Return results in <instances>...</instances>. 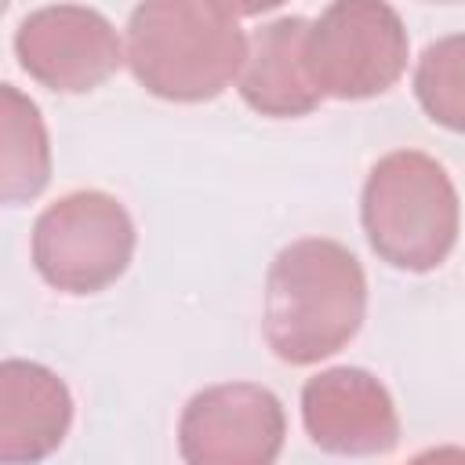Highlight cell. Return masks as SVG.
I'll return each mask as SVG.
<instances>
[{
    "mask_svg": "<svg viewBox=\"0 0 465 465\" xmlns=\"http://www.w3.org/2000/svg\"><path fill=\"white\" fill-rule=\"evenodd\" d=\"M15 58L40 87L84 94L120 69L124 44L102 11L84 4H51L18 22Z\"/></svg>",
    "mask_w": 465,
    "mask_h": 465,
    "instance_id": "cell-7",
    "label": "cell"
},
{
    "mask_svg": "<svg viewBox=\"0 0 465 465\" xmlns=\"http://www.w3.org/2000/svg\"><path fill=\"white\" fill-rule=\"evenodd\" d=\"M214 7H222L229 18H254V15H265L272 7H280L283 0H211Z\"/></svg>",
    "mask_w": 465,
    "mask_h": 465,
    "instance_id": "cell-13",
    "label": "cell"
},
{
    "mask_svg": "<svg viewBox=\"0 0 465 465\" xmlns=\"http://www.w3.org/2000/svg\"><path fill=\"white\" fill-rule=\"evenodd\" d=\"M51 182V134L40 105L0 84V207L36 200Z\"/></svg>",
    "mask_w": 465,
    "mask_h": 465,
    "instance_id": "cell-11",
    "label": "cell"
},
{
    "mask_svg": "<svg viewBox=\"0 0 465 465\" xmlns=\"http://www.w3.org/2000/svg\"><path fill=\"white\" fill-rule=\"evenodd\" d=\"M134 222L102 189H76L47 203L33 225V265L62 294H98L134 258Z\"/></svg>",
    "mask_w": 465,
    "mask_h": 465,
    "instance_id": "cell-5",
    "label": "cell"
},
{
    "mask_svg": "<svg viewBox=\"0 0 465 465\" xmlns=\"http://www.w3.org/2000/svg\"><path fill=\"white\" fill-rule=\"evenodd\" d=\"M4 11H7V0H0V15H4Z\"/></svg>",
    "mask_w": 465,
    "mask_h": 465,
    "instance_id": "cell-15",
    "label": "cell"
},
{
    "mask_svg": "<svg viewBox=\"0 0 465 465\" xmlns=\"http://www.w3.org/2000/svg\"><path fill=\"white\" fill-rule=\"evenodd\" d=\"M414 94L425 116L447 131L465 127V40L450 33L425 47L414 69Z\"/></svg>",
    "mask_w": 465,
    "mask_h": 465,
    "instance_id": "cell-12",
    "label": "cell"
},
{
    "mask_svg": "<svg viewBox=\"0 0 465 465\" xmlns=\"http://www.w3.org/2000/svg\"><path fill=\"white\" fill-rule=\"evenodd\" d=\"M302 425L327 454L371 458L400 443V414L389 389L363 367H331L302 385Z\"/></svg>",
    "mask_w": 465,
    "mask_h": 465,
    "instance_id": "cell-8",
    "label": "cell"
},
{
    "mask_svg": "<svg viewBox=\"0 0 465 465\" xmlns=\"http://www.w3.org/2000/svg\"><path fill=\"white\" fill-rule=\"evenodd\" d=\"M247 36L211 0H138L127 18L124 62L163 102H211L240 73Z\"/></svg>",
    "mask_w": 465,
    "mask_h": 465,
    "instance_id": "cell-2",
    "label": "cell"
},
{
    "mask_svg": "<svg viewBox=\"0 0 465 465\" xmlns=\"http://www.w3.org/2000/svg\"><path fill=\"white\" fill-rule=\"evenodd\" d=\"M283 436L280 396L254 381L207 385L178 418V454L189 465H272Z\"/></svg>",
    "mask_w": 465,
    "mask_h": 465,
    "instance_id": "cell-6",
    "label": "cell"
},
{
    "mask_svg": "<svg viewBox=\"0 0 465 465\" xmlns=\"http://www.w3.org/2000/svg\"><path fill=\"white\" fill-rule=\"evenodd\" d=\"M360 222L381 262L403 272H432L458 243V189L436 156L396 149L371 167Z\"/></svg>",
    "mask_w": 465,
    "mask_h": 465,
    "instance_id": "cell-3",
    "label": "cell"
},
{
    "mask_svg": "<svg viewBox=\"0 0 465 465\" xmlns=\"http://www.w3.org/2000/svg\"><path fill=\"white\" fill-rule=\"evenodd\" d=\"M73 425L69 385L36 360H0V465L44 461Z\"/></svg>",
    "mask_w": 465,
    "mask_h": 465,
    "instance_id": "cell-9",
    "label": "cell"
},
{
    "mask_svg": "<svg viewBox=\"0 0 465 465\" xmlns=\"http://www.w3.org/2000/svg\"><path fill=\"white\" fill-rule=\"evenodd\" d=\"M367 316V276L360 258L323 236L287 243L265 276L262 331L276 360L312 367L345 349Z\"/></svg>",
    "mask_w": 465,
    "mask_h": 465,
    "instance_id": "cell-1",
    "label": "cell"
},
{
    "mask_svg": "<svg viewBox=\"0 0 465 465\" xmlns=\"http://www.w3.org/2000/svg\"><path fill=\"white\" fill-rule=\"evenodd\" d=\"M305 33H309V18L287 15L254 29V36L247 40L236 87L240 98L258 116L294 120V116H309L323 102L305 65Z\"/></svg>",
    "mask_w": 465,
    "mask_h": 465,
    "instance_id": "cell-10",
    "label": "cell"
},
{
    "mask_svg": "<svg viewBox=\"0 0 465 465\" xmlns=\"http://www.w3.org/2000/svg\"><path fill=\"white\" fill-rule=\"evenodd\" d=\"M411 58V36L389 0H331L305 33V65L323 98L385 94Z\"/></svg>",
    "mask_w": 465,
    "mask_h": 465,
    "instance_id": "cell-4",
    "label": "cell"
},
{
    "mask_svg": "<svg viewBox=\"0 0 465 465\" xmlns=\"http://www.w3.org/2000/svg\"><path fill=\"white\" fill-rule=\"evenodd\" d=\"M429 4H458V0H429Z\"/></svg>",
    "mask_w": 465,
    "mask_h": 465,
    "instance_id": "cell-14",
    "label": "cell"
}]
</instances>
